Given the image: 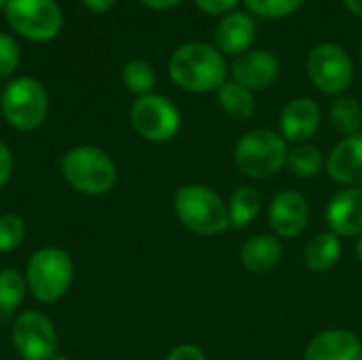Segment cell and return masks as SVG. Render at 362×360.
Here are the masks:
<instances>
[{"instance_id":"1","label":"cell","mask_w":362,"mask_h":360,"mask_svg":"<svg viewBox=\"0 0 362 360\" xmlns=\"http://www.w3.org/2000/svg\"><path fill=\"white\" fill-rule=\"evenodd\" d=\"M170 79L185 91L206 93L227 79L225 55L208 42H187L170 57Z\"/></svg>"},{"instance_id":"2","label":"cell","mask_w":362,"mask_h":360,"mask_svg":"<svg viewBox=\"0 0 362 360\" xmlns=\"http://www.w3.org/2000/svg\"><path fill=\"white\" fill-rule=\"evenodd\" d=\"M174 212L197 236H218L231 227L229 206L206 185H182L174 195Z\"/></svg>"},{"instance_id":"3","label":"cell","mask_w":362,"mask_h":360,"mask_svg":"<svg viewBox=\"0 0 362 360\" xmlns=\"http://www.w3.org/2000/svg\"><path fill=\"white\" fill-rule=\"evenodd\" d=\"M62 176L83 195H104L117 182V166L106 151L78 144L62 157Z\"/></svg>"},{"instance_id":"4","label":"cell","mask_w":362,"mask_h":360,"mask_svg":"<svg viewBox=\"0 0 362 360\" xmlns=\"http://www.w3.org/2000/svg\"><path fill=\"white\" fill-rule=\"evenodd\" d=\"M23 276L28 282V293L36 301L55 303L68 293L72 284L74 263L64 248L45 246L30 257Z\"/></svg>"},{"instance_id":"5","label":"cell","mask_w":362,"mask_h":360,"mask_svg":"<svg viewBox=\"0 0 362 360\" xmlns=\"http://www.w3.org/2000/svg\"><path fill=\"white\" fill-rule=\"evenodd\" d=\"M286 140L282 134L261 127L244 134L233 151L235 166L250 178H269L286 166Z\"/></svg>"},{"instance_id":"6","label":"cell","mask_w":362,"mask_h":360,"mask_svg":"<svg viewBox=\"0 0 362 360\" xmlns=\"http://www.w3.org/2000/svg\"><path fill=\"white\" fill-rule=\"evenodd\" d=\"M0 110L4 121L19 129L32 132L42 125L49 112V95L40 81L32 76L13 79L0 95Z\"/></svg>"},{"instance_id":"7","label":"cell","mask_w":362,"mask_h":360,"mask_svg":"<svg viewBox=\"0 0 362 360\" xmlns=\"http://www.w3.org/2000/svg\"><path fill=\"white\" fill-rule=\"evenodd\" d=\"M8 25L23 38L47 42L62 30V8L55 0H6Z\"/></svg>"},{"instance_id":"8","label":"cell","mask_w":362,"mask_h":360,"mask_svg":"<svg viewBox=\"0 0 362 360\" xmlns=\"http://www.w3.org/2000/svg\"><path fill=\"white\" fill-rule=\"evenodd\" d=\"M132 127L148 142H168L180 129L178 108L163 95L148 93L138 98L129 110Z\"/></svg>"},{"instance_id":"9","label":"cell","mask_w":362,"mask_h":360,"mask_svg":"<svg viewBox=\"0 0 362 360\" xmlns=\"http://www.w3.org/2000/svg\"><path fill=\"white\" fill-rule=\"evenodd\" d=\"M308 76L322 93H344L354 76L350 55L337 42H320L310 51Z\"/></svg>"},{"instance_id":"10","label":"cell","mask_w":362,"mask_h":360,"mask_svg":"<svg viewBox=\"0 0 362 360\" xmlns=\"http://www.w3.org/2000/svg\"><path fill=\"white\" fill-rule=\"evenodd\" d=\"M11 339L23 360H51L57 354V331L42 312H21L13 323Z\"/></svg>"},{"instance_id":"11","label":"cell","mask_w":362,"mask_h":360,"mask_svg":"<svg viewBox=\"0 0 362 360\" xmlns=\"http://www.w3.org/2000/svg\"><path fill=\"white\" fill-rule=\"evenodd\" d=\"M233 81L250 91L267 89L280 74L278 57L267 49H248L231 66Z\"/></svg>"},{"instance_id":"12","label":"cell","mask_w":362,"mask_h":360,"mask_svg":"<svg viewBox=\"0 0 362 360\" xmlns=\"http://www.w3.org/2000/svg\"><path fill=\"white\" fill-rule=\"evenodd\" d=\"M310 223V204L297 191H280L269 206V225L280 238H295Z\"/></svg>"},{"instance_id":"13","label":"cell","mask_w":362,"mask_h":360,"mask_svg":"<svg viewBox=\"0 0 362 360\" xmlns=\"http://www.w3.org/2000/svg\"><path fill=\"white\" fill-rule=\"evenodd\" d=\"M327 225L335 236H362V187L341 189L327 204Z\"/></svg>"},{"instance_id":"14","label":"cell","mask_w":362,"mask_h":360,"mask_svg":"<svg viewBox=\"0 0 362 360\" xmlns=\"http://www.w3.org/2000/svg\"><path fill=\"white\" fill-rule=\"evenodd\" d=\"M303 360H362L361 337L346 329L322 331L308 344Z\"/></svg>"},{"instance_id":"15","label":"cell","mask_w":362,"mask_h":360,"mask_svg":"<svg viewBox=\"0 0 362 360\" xmlns=\"http://www.w3.org/2000/svg\"><path fill=\"white\" fill-rule=\"evenodd\" d=\"M320 125V108L310 98H295L291 100L280 115V129L282 138L295 144L308 142Z\"/></svg>"},{"instance_id":"16","label":"cell","mask_w":362,"mask_h":360,"mask_svg":"<svg viewBox=\"0 0 362 360\" xmlns=\"http://www.w3.org/2000/svg\"><path fill=\"white\" fill-rule=\"evenodd\" d=\"M329 176L346 187H362V134L346 136L327 157Z\"/></svg>"},{"instance_id":"17","label":"cell","mask_w":362,"mask_h":360,"mask_svg":"<svg viewBox=\"0 0 362 360\" xmlns=\"http://www.w3.org/2000/svg\"><path fill=\"white\" fill-rule=\"evenodd\" d=\"M257 36V23L248 13H227L214 32V45L223 55H242Z\"/></svg>"},{"instance_id":"18","label":"cell","mask_w":362,"mask_h":360,"mask_svg":"<svg viewBox=\"0 0 362 360\" xmlns=\"http://www.w3.org/2000/svg\"><path fill=\"white\" fill-rule=\"evenodd\" d=\"M240 261L250 274H269L282 261V244L276 236L269 233L252 236L244 242L240 250Z\"/></svg>"},{"instance_id":"19","label":"cell","mask_w":362,"mask_h":360,"mask_svg":"<svg viewBox=\"0 0 362 360\" xmlns=\"http://www.w3.org/2000/svg\"><path fill=\"white\" fill-rule=\"evenodd\" d=\"M341 257V242L339 236L333 231H322L316 233L303 250V263L310 272L322 274L329 272Z\"/></svg>"},{"instance_id":"20","label":"cell","mask_w":362,"mask_h":360,"mask_svg":"<svg viewBox=\"0 0 362 360\" xmlns=\"http://www.w3.org/2000/svg\"><path fill=\"white\" fill-rule=\"evenodd\" d=\"M218 104L221 108L235 121H246L257 110V100L250 89L235 81H225L218 89Z\"/></svg>"},{"instance_id":"21","label":"cell","mask_w":362,"mask_h":360,"mask_svg":"<svg viewBox=\"0 0 362 360\" xmlns=\"http://www.w3.org/2000/svg\"><path fill=\"white\" fill-rule=\"evenodd\" d=\"M286 168L299 178H312V176H318L327 168V159H325V155H322V151L318 146L301 142V144H295L288 151Z\"/></svg>"},{"instance_id":"22","label":"cell","mask_w":362,"mask_h":360,"mask_svg":"<svg viewBox=\"0 0 362 360\" xmlns=\"http://www.w3.org/2000/svg\"><path fill=\"white\" fill-rule=\"evenodd\" d=\"M261 212V193L255 187H240L229 199V221L231 227H248Z\"/></svg>"},{"instance_id":"23","label":"cell","mask_w":362,"mask_h":360,"mask_svg":"<svg viewBox=\"0 0 362 360\" xmlns=\"http://www.w3.org/2000/svg\"><path fill=\"white\" fill-rule=\"evenodd\" d=\"M331 121L337 132L344 136L361 134L362 127V106L352 95H341L331 104Z\"/></svg>"},{"instance_id":"24","label":"cell","mask_w":362,"mask_h":360,"mask_svg":"<svg viewBox=\"0 0 362 360\" xmlns=\"http://www.w3.org/2000/svg\"><path fill=\"white\" fill-rule=\"evenodd\" d=\"M28 295L25 276L17 269L0 272V314H13Z\"/></svg>"},{"instance_id":"25","label":"cell","mask_w":362,"mask_h":360,"mask_svg":"<svg viewBox=\"0 0 362 360\" xmlns=\"http://www.w3.org/2000/svg\"><path fill=\"white\" fill-rule=\"evenodd\" d=\"M123 83H125V87L132 93H136L138 98H142V95L153 93V87L157 83V76H155V70H153V66L148 62H144V59H132L123 68Z\"/></svg>"},{"instance_id":"26","label":"cell","mask_w":362,"mask_h":360,"mask_svg":"<svg viewBox=\"0 0 362 360\" xmlns=\"http://www.w3.org/2000/svg\"><path fill=\"white\" fill-rule=\"evenodd\" d=\"M25 238V221L19 214H0V252L15 250Z\"/></svg>"},{"instance_id":"27","label":"cell","mask_w":362,"mask_h":360,"mask_svg":"<svg viewBox=\"0 0 362 360\" xmlns=\"http://www.w3.org/2000/svg\"><path fill=\"white\" fill-rule=\"evenodd\" d=\"M244 2H246L248 11H252L255 15H261L265 19L288 17L303 4V0H244Z\"/></svg>"},{"instance_id":"28","label":"cell","mask_w":362,"mask_h":360,"mask_svg":"<svg viewBox=\"0 0 362 360\" xmlns=\"http://www.w3.org/2000/svg\"><path fill=\"white\" fill-rule=\"evenodd\" d=\"M19 66V47L13 36L0 32V79L11 76Z\"/></svg>"},{"instance_id":"29","label":"cell","mask_w":362,"mask_h":360,"mask_svg":"<svg viewBox=\"0 0 362 360\" xmlns=\"http://www.w3.org/2000/svg\"><path fill=\"white\" fill-rule=\"evenodd\" d=\"M193 2L204 13H210V15H227L238 4V0H193Z\"/></svg>"},{"instance_id":"30","label":"cell","mask_w":362,"mask_h":360,"mask_svg":"<svg viewBox=\"0 0 362 360\" xmlns=\"http://www.w3.org/2000/svg\"><path fill=\"white\" fill-rule=\"evenodd\" d=\"M165 360H208L206 354L202 352V348L193 346V344H180L176 346Z\"/></svg>"},{"instance_id":"31","label":"cell","mask_w":362,"mask_h":360,"mask_svg":"<svg viewBox=\"0 0 362 360\" xmlns=\"http://www.w3.org/2000/svg\"><path fill=\"white\" fill-rule=\"evenodd\" d=\"M11 174H13V153L4 142H0V189L11 180Z\"/></svg>"},{"instance_id":"32","label":"cell","mask_w":362,"mask_h":360,"mask_svg":"<svg viewBox=\"0 0 362 360\" xmlns=\"http://www.w3.org/2000/svg\"><path fill=\"white\" fill-rule=\"evenodd\" d=\"M91 13H106V11H110L112 8V4H115V0H81Z\"/></svg>"},{"instance_id":"33","label":"cell","mask_w":362,"mask_h":360,"mask_svg":"<svg viewBox=\"0 0 362 360\" xmlns=\"http://www.w3.org/2000/svg\"><path fill=\"white\" fill-rule=\"evenodd\" d=\"M140 2L153 11H168V8H174L176 4H180L182 0H140Z\"/></svg>"},{"instance_id":"34","label":"cell","mask_w":362,"mask_h":360,"mask_svg":"<svg viewBox=\"0 0 362 360\" xmlns=\"http://www.w3.org/2000/svg\"><path fill=\"white\" fill-rule=\"evenodd\" d=\"M344 4H346L356 17H362V0H344Z\"/></svg>"},{"instance_id":"35","label":"cell","mask_w":362,"mask_h":360,"mask_svg":"<svg viewBox=\"0 0 362 360\" xmlns=\"http://www.w3.org/2000/svg\"><path fill=\"white\" fill-rule=\"evenodd\" d=\"M356 257H358V261L362 263V236H361V240L356 242Z\"/></svg>"},{"instance_id":"36","label":"cell","mask_w":362,"mask_h":360,"mask_svg":"<svg viewBox=\"0 0 362 360\" xmlns=\"http://www.w3.org/2000/svg\"><path fill=\"white\" fill-rule=\"evenodd\" d=\"M51 360H70V359H68V356H59V354H55Z\"/></svg>"},{"instance_id":"37","label":"cell","mask_w":362,"mask_h":360,"mask_svg":"<svg viewBox=\"0 0 362 360\" xmlns=\"http://www.w3.org/2000/svg\"><path fill=\"white\" fill-rule=\"evenodd\" d=\"M6 6V0H0V8H4Z\"/></svg>"},{"instance_id":"38","label":"cell","mask_w":362,"mask_h":360,"mask_svg":"<svg viewBox=\"0 0 362 360\" xmlns=\"http://www.w3.org/2000/svg\"><path fill=\"white\" fill-rule=\"evenodd\" d=\"M361 64H362V42H361Z\"/></svg>"},{"instance_id":"39","label":"cell","mask_w":362,"mask_h":360,"mask_svg":"<svg viewBox=\"0 0 362 360\" xmlns=\"http://www.w3.org/2000/svg\"><path fill=\"white\" fill-rule=\"evenodd\" d=\"M0 95H2V89H0Z\"/></svg>"}]
</instances>
